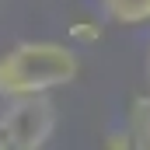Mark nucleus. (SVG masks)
<instances>
[{
	"label": "nucleus",
	"instance_id": "nucleus-1",
	"mask_svg": "<svg viewBox=\"0 0 150 150\" xmlns=\"http://www.w3.org/2000/svg\"><path fill=\"white\" fill-rule=\"evenodd\" d=\"M80 74V59L63 42H18L0 56V98L49 94L67 87Z\"/></svg>",
	"mask_w": 150,
	"mask_h": 150
},
{
	"label": "nucleus",
	"instance_id": "nucleus-2",
	"mask_svg": "<svg viewBox=\"0 0 150 150\" xmlns=\"http://www.w3.org/2000/svg\"><path fill=\"white\" fill-rule=\"evenodd\" d=\"M56 133V105L49 94L7 98L0 112V150H38Z\"/></svg>",
	"mask_w": 150,
	"mask_h": 150
},
{
	"label": "nucleus",
	"instance_id": "nucleus-3",
	"mask_svg": "<svg viewBox=\"0 0 150 150\" xmlns=\"http://www.w3.org/2000/svg\"><path fill=\"white\" fill-rule=\"evenodd\" d=\"M101 7L119 25H147L150 21V0H101Z\"/></svg>",
	"mask_w": 150,
	"mask_h": 150
},
{
	"label": "nucleus",
	"instance_id": "nucleus-4",
	"mask_svg": "<svg viewBox=\"0 0 150 150\" xmlns=\"http://www.w3.org/2000/svg\"><path fill=\"white\" fill-rule=\"evenodd\" d=\"M129 136L136 147H150V98H136L129 108Z\"/></svg>",
	"mask_w": 150,
	"mask_h": 150
},
{
	"label": "nucleus",
	"instance_id": "nucleus-5",
	"mask_svg": "<svg viewBox=\"0 0 150 150\" xmlns=\"http://www.w3.org/2000/svg\"><path fill=\"white\" fill-rule=\"evenodd\" d=\"M70 35H74V38H80V42H91V38H98V35H101V28H91V32H87V28L74 25V28H70Z\"/></svg>",
	"mask_w": 150,
	"mask_h": 150
},
{
	"label": "nucleus",
	"instance_id": "nucleus-6",
	"mask_svg": "<svg viewBox=\"0 0 150 150\" xmlns=\"http://www.w3.org/2000/svg\"><path fill=\"white\" fill-rule=\"evenodd\" d=\"M143 74H147V80H150V49H147V59H143Z\"/></svg>",
	"mask_w": 150,
	"mask_h": 150
}]
</instances>
